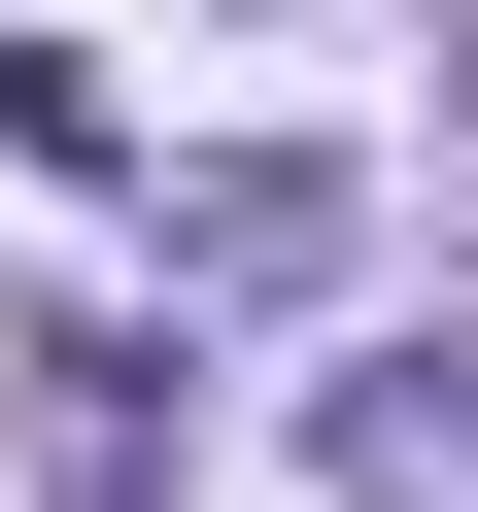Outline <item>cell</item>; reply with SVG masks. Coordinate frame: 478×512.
Returning <instances> with one entry per match:
<instances>
[{
    "label": "cell",
    "instance_id": "6da1fadb",
    "mask_svg": "<svg viewBox=\"0 0 478 512\" xmlns=\"http://www.w3.org/2000/svg\"><path fill=\"white\" fill-rule=\"evenodd\" d=\"M342 239H376V205H342L308 137H239V171H171V308H308Z\"/></svg>",
    "mask_w": 478,
    "mask_h": 512
}]
</instances>
